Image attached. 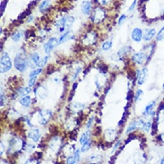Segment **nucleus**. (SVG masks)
Wrapping results in <instances>:
<instances>
[{"label": "nucleus", "mask_w": 164, "mask_h": 164, "mask_svg": "<svg viewBox=\"0 0 164 164\" xmlns=\"http://www.w3.org/2000/svg\"><path fill=\"white\" fill-rule=\"evenodd\" d=\"M14 66L18 71L20 72H24L27 69L28 66V60L26 59V58L24 57V55L19 53L17 54V56L14 58Z\"/></svg>", "instance_id": "nucleus-1"}, {"label": "nucleus", "mask_w": 164, "mask_h": 164, "mask_svg": "<svg viewBox=\"0 0 164 164\" xmlns=\"http://www.w3.org/2000/svg\"><path fill=\"white\" fill-rule=\"evenodd\" d=\"M0 64H1V70H0V72L1 74H4V73H6L8 72L9 70L12 68V61H11V58L9 57V55L7 53H4L1 57V62H0Z\"/></svg>", "instance_id": "nucleus-2"}, {"label": "nucleus", "mask_w": 164, "mask_h": 164, "mask_svg": "<svg viewBox=\"0 0 164 164\" xmlns=\"http://www.w3.org/2000/svg\"><path fill=\"white\" fill-rule=\"evenodd\" d=\"M92 21L95 23L102 22L106 17V11L101 7H96L94 11L92 12Z\"/></svg>", "instance_id": "nucleus-3"}, {"label": "nucleus", "mask_w": 164, "mask_h": 164, "mask_svg": "<svg viewBox=\"0 0 164 164\" xmlns=\"http://www.w3.org/2000/svg\"><path fill=\"white\" fill-rule=\"evenodd\" d=\"M58 41L57 38H50L49 41L44 45V50L47 54H49L58 45Z\"/></svg>", "instance_id": "nucleus-4"}, {"label": "nucleus", "mask_w": 164, "mask_h": 164, "mask_svg": "<svg viewBox=\"0 0 164 164\" xmlns=\"http://www.w3.org/2000/svg\"><path fill=\"white\" fill-rule=\"evenodd\" d=\"M145 59H147V55L143 51L135 53L132 56V60L138 65H143L145 62Z\"/></svg>", "instance_id": "nucleus-5"}, {"label": "nucleus", "mask_w": 164, "mask_h": 164, "mask_svg": "<svg viewBox=\"0 0 164 164\" xmlns=\"http://www.w3.org/2000/svg\"><path fill=\"white\" fill-rule=\"evenodd\" d=\"M39 115H40V124L43 126V125H46L48 123V121L50 119L52 113L50 110L44 109V110H41L39 112Z\"/></svg>", "instance_id": "nucleus-6"}, {"label": "nucleus", "mask_w": 164, "mask_h": 164, "mask_svg": "<svg viewBox=\"0 0 164 164\" xmlns=\"http://www.w3.org/2000/svg\"><path fill=\"white\" fill-rule=\"evenodd\" d=\"M131 38L132 40L136 41V42H140L142 41V39L144 38V34H143V30L140 28H135L132 30L131 33Z\"/></svg>", "instance_id": "nucleus-7"}, {"label": "nucleus", "mask_w": 164, "mask_h": 164, "mask_svg": "<svg viewBox=\"0 0 164 164\" xmlns=\"http://www.w3.org/2000/svg\"><path fill=\"white\" fill-rule=\"evenodd\" d=\"M41 131L40 129L38 128H33L30 129L28 133V137L33 140V142H39L41 139Z\"/></svg>", "instance_id": "nucleus-8"}, {"label": "nucleus", "mask_w": 164, "mask_h": 164, "mask_svg": "<svg viewBox=\"0 0 164 164\" xmlns=\"http://www.w3.org/2000/svg\"><path fill=\"white\" fill-rule=\"evenodd\" d=\"M148 78V69L146 67L143 68L141 71L139 72L137 75V83L139 85H142L145 83V81Z\"/></svg>", "instance_id": "nucleus-9"}, {"label": "nucleus", "mask_w": 164, "mask_h": 164, "mask_svg": "<svg viewBox=\"0 0 164 164\" xmlns=\"http://www.w3.org/2000/svg\"><path fill=\"white\" fill-rule=\"evenodd\" d=\"M97 41V35L95 33H89L86 37L83 39V44L85 45H91Z\"/></svg>", "instance_id": "nucleus-10"}, {"label": "nucleus", "mask_w": 164, "mask_h": 164, "mask_svg": "<svg viewBox=\"0 0 164 164\" xmlns=\"http://www.w3.org/2000/svg\"><path fill=\"white\" fill-rule=\"evenodd\" d=\"M81 10L82 13L85 15H89L91 13L92 10V6H91V3L90 1H83L82 3V6H81Z\"/></svg>", "instance_id": "nucleus-11"}, {"label": "nucleus", "mask_w": 164, "mask_h": 164, "mask_svg": "<svg viewBox=\"0 0 164 164\" xmlns=\"http://www.w3.org/2000/svg\"><path fill=\"white\" fill-rule=\"evenodd\" d=\"M75 39V34L73 32H71V30H67L66 33H65L63 35H62L59 39V41H58V43L59 44H62V43H64L67 41H70V40H74Z\"/></svg>", "instance_id": "nucleus-12"}, {"label": "nucleus", "mask_w": 164, "mask_h": 164, "mask_svg": "<svg viewBox=\"0 0 164 164\" xmlns=\"http://www.w3.org/2000/svg\"><path fill=\"white\" fill-rule=\"evenodd\" d=\"M156 30L154 29H149V30H147L144 35V40L145 41H151L152 39L156 36Z\"/></svg>", "instance_id": "nucleus-13"}, {"label": "nucleus", "mask_w": 164, "mask_h": 164, "mask_svg": "<svg viewBox=\"0 0 164 164\" xmlns=\"http://www.w3.org/2000/svg\"><path fill=\"white\" fill-rule=\"evenodd\" d=\"M30 103H32V99H30V97L29 95L22 96V98L20 100V104L23 107H25V108L30 107Z\"/></svg>", "instance_id": "nucleus-14"}, {"label": "nucleus", "mask_w": 164, "mask_h": 164, "mask_svg": "<svg viewBox=\"0 0 164 164\" xmlns=\"http://www.w3.org/2000/svg\"><path fill=\"white\" fill-rule=\"evenodd\" d=\"M50 5H51L50 0H44V1L41 3L40 6H39V9H40L41 12H45L49 8Z\"/></svg>", "instance_id": "nucleus-15"}, {"label": "nucleus", "mask_w": 164, "mask_h": 164, "mask_svg": "<svg viewBox=\"0 0 164 164\" xmlns=\"http://www.w3.org/2000/svg\"><path fill=\"white\" fill-rule=\"evenodd\" d=\"M117 134L114 129H108L105 131V137L108 141H112V140L116 137Z\"/></svg>", "instance_id": "nucleus-16"}, {"label": "nucleus", "mask_w": 164, "mask_h": 164, "mask_svg": "<svg viewBox=\"0 0 164 164\" xmlns=\"http://www.w3.org/2000/svg\"><path fill=\"white\" fill-rule=\"evenodd\" d=\"M130 51H132V49H131V47L129 46H126V47H122V48L119 49V51L118 52V56L122 58L123 56H125V55H127L128 54Z\"/></svg>", "instance_id": "nucleus-17"}, {"label": "nucleus", "mask_w": 164, "mask_h": 164, "mask_svg": "<svg viewBox=\"0 0 164 164\" xmlns=\"http://www.w3.org/2000/svg\"><path fill=\"white\" fill-rule=\"evenodd\" d=\"M75 22V18L73 16H67V17H65V26H66V29L69 30L70 28L72 27L73 23Z\"/></svg>", "instance_id": "nucleus-18"}, {"label": "nucleus", "mask_w": 164, "mask_h": 164, "mask_svg": "<svg viewBox=\"0 0 164 164\" xmlns=\"http://www.w3.org/2000/svg\"><path fill=\"white\" fill-rule=\"evenodd\" d=\"M154 106H155V101H152V102H150L148 105H146V107L144 108V112L143 114L144 116L145 115H150V113L152 111V108H153Z\"/></svg>", "instance_id": "nucleus-19"}, {"label": "nucleus", "mask_w": 164, "mask_h": 164, "mask_svg": "<svg viewBox=\"0 0 164 164\" xmlns=\"http://www.w3.org/2000/svg\"><path fill=\"white\" fill-rule=\"evenodd\" d=\"M30 91H32V90H30V86H28V87L22 88V89L18 90V94L21 96H24V95H27L28 93H30Z\"/></svg>", "instance_id": "nucleus-20"}, {"label": "nucleus", "mask_w": 164, "mask_h": 164, "mask_svg": "<svg viewBox=\"0 0 164 164\" xmlns=\"http://www.w3.org/2000/svg\"><path fill=\"white\" fill-rule=\"evenodd\" d=\"M91 148V140L89 139L88 141H86L84 144H83V146L81 148V152H86L87 151L90 150Z\"/></svg>", "instance_id": "nucleus-21"}, {"label": "nucleus", "mask_w": 164, "mask_h": 164, "mask_svg": "<svg viewBox=\"0 0 164 164\" xmlns=\"http://www.w3.org/2000/svg\"><path fill=\"white\" fill-rule=\"evenodd\" d=\"M111 48H112V41H107L101 45V49L104 50V51L110 49Z\"/></svg>", "instance_id": "nucleus-22"}, {"label": "nucleus", "mask_w": 164, "mask_h": 164, "mask_svg": "<svg viewBox=\"0 0 164 164\" xmlns=\"http://www.w3.org/2000/svg\"><path fill=\"white\" fill-rule=\"evenodd\" d=\"M90 136H91V134H90V132H85V133H83V134L82 135V136H81V138H80V144H84L86 141H88V140L90 139Z\"/></svg>", "instance_id": "nucleus-23"}, {"label": "nucleus", "mask_w": 164, "mask_h": 164, "mask_svg": "<svg viewBox=\"0 0 164 164\" xmlns=\"http://www.w3.org/2000/svg\"><path fill=\"white\" fill-rule=\"evenodd\" d=\"M164 40V26L159 30V33L156 34V41H161Z\"/></svg>", "instance_id": "nucleus-24"}, {"label": "nucleus", "mask_w": 164, "mask_h": 164, "mask_svg": "<svg viewBox=\"0 0 164 164\" xmlns=\"http://www.w3.org/2000/svg\"><path fill=\"white\" fill-rule=\"evenodd\" d=\"M32 60L33 62V64L37 66L39 65V63H40V61H41V57L39 56V54L34 53V54L32 55Z\"/></svg>", "instance_id": "nucleus-25"}, {"label": "nucleus", "mask_w": 164, "mask_h": 164, "mask_svg": "<svg viewBox=\"0 0 164 164\" xmlns=\"http://www.w3.org/2000/svg\"><path fill=\"white\" fill-rule=\"evenodd\" d=\"M49 55H47V56L43 57L42 58H41V61H40V63H39V65L37 66L38 67H43L46 64H47V62H48L49 60Z\"/></svg>", "instance_id": "nucleus-26"}, {"label": "nucleus", "mask_w": 164, "mask_h": 164, "mask_svg": "<svg viewBox=\"0 0 164 164\" xmlns=\"http://www.w3.org/2000/svg\"><path fill=\"white\" fill-rule=\"evenodd\" d=\"M143 94H144L143 91H142V90H140V89H139V90L136 92L135 97H134L136 102H137L138 100H141V99H142V97H143Z\"/></svg>", "instance_id": "nucleus-27"}, {"label": "nucleus", "mask_w": 164, "mask_h": 164, "mask_svg": "<svg viewBox=\"0 0 164 164\" xmlns=\"http://www.w3.org/2000/svg\"><path fill=\"white\" fill-rule=\"evenodd\" d=\"M42 72V67H39L36 69H33L32 72L30 74V77H33V76H38Z\"/></svg>", "instance_id": "nucleus-28"}, {"label": "nucleus", "mask_w": 164, "mask_h": 164, "mask_svg": "<svg viewBox=\"0 0 164 164\" xmlns=\"http://www.w3.org/2000/svg\"><path fill=\"white\" fill-rule=\"evenodd\" d=\"M151 127H152V124H151L150 122H144L143 126H142V129H143L144 132H146V133L150 132Z\"/></svg>", "instance_id": "nucleus-29"}, {"label": "nucleus", "mask_w": 164, "mask_h": 164, "mask_svg": "<svg viewBox=\"0 0 164 164\" xmlns=\"http://www.w3.org/2000/svg\"><path fill=\"white\" fill-rule=\"evenodd\" d=\"M38 94H39V96H40L41 99L45 98L47 96V94H46V88H44L42 86L39 88L38 89Z\"/></svg>", "instance_id": "nucleus-30"}, {"label": "nucleus", "mask_w": 164, "mask_h": 164, "mask_svg": "<svg viewBox=\"0 0 164 164\" xmlns=\"http://www.w3.org/2000/svg\"><path fill=\"white\" fill-rule=\"evenodd\" d=\"M22 38V33L21 32H16L15 33L13 36H12V40L14 41H20V39Z\"/></svg>", "instance_id": "nucleus-31"}, {"label": "nucleus", "mask_w": 164, "mask_h": 164, "mask_svg": "<svg viewBox=\"0 0 164 164\" xmlns=\"http://www.w3.org/2000/svg\"><path fill=\"white\" fill-rule=\"evenodd\" d=\"M37 81V76H33V77H30V80H29V86L33 87V85L35 84Z\"/></svg>", "instance_id": "nucleus-32"}, {"label": "nucleus", "mask_w": 164, "mask_h": 164, "mask_svg": "<svg viewBox=\"0 0 164 164\" xmlns=\"http://www.w3.org/2000/svg\"><path fill=\"white\" fill-rule=\"evenodd\" d=\"M80 152H81L80 150H77V151L75 152V154H74V158H75V163L80 161Z\"/></svg>", "instance_id": "nucleus-33"}, {"label": "nucleus", "mask_w": 164, "mask_h": 164, "mask_svg": "<svg viewBox=\"0 0 164 164\" xmlns=\"http://www.w3.org/2000/svg\"><path fill=\"white\" fill-rule=\"evenodd\" d=\"M97 1L101 5H108V4H110V2L112 1V0H97Z\"/></svg>", "instance_id": "nucleus-34"}, {"label": "nucleus", "mask_w": 164, "mask_h": 164, "mask_svg": "<svg viewBox=\"0 0 164 164\" xmlns=\"http://www.w3.org/2000/svg\"><path fill=\"white\" fill-rule=\"evenodd\" d=\"M126 19H127V15H126V14H122L121 16L119 18V21H118V24L120 26V25L122 24V22H125V21H126Z\"/></svg>", "instance_id": "nucleus-35"}, {"label": "nucleus", "mask_w": 164, "mask_h": 164, "mask_svg": "<svg viewBox=\"0 0 164 164\" xmlns=\"http://www.w3.org/2000/svg\"><path fill=\"white\" fill-rule=\"evenodd\" d=\"M66 163H68V164H74V163H75L74 156H70V157H68L66 159Z\"/></svg>", "instance_id": "nucleus-36"}, {"label": "nucleus", "mask_w": 164, "mask_h": 164, "mask_svg": "<svg viewBox=\"0 0 164 164\" xmlns=\"http://www.w3.org/2000/svg\"><path fill=\"white\" fill-rule=\"evenodd\" d=\"M136 2H137V0H134V2H133V4L129 6L128 12H132L133 10L135 9V7H136Z\"/></svg>", "instance_id": "nucleus-37"}, {"label": "nucleus", "mask_w": 164, "mask_h": 164, "mask_svg": "<svg viewBox=\"0 0 164 164\" xmlns=\"http://www.w3.org/2000/svg\"><path fill=\"white\" fill-rule=\"evenodd\" d=\"M92 122H93V118H90V119H89V121H88V123H87V125H86V127H87V128H90V127H91Z\"/></svg>", "instance_id": "nucleus-38"}, {"label": "nucleus", "mask_w": 164, "mask_h": 164, "mask_svg": "<svg viewBox=\"0 0 164 164\" xmlns=\"http://www.w3.org/2000/svg\"><path fill=\"white\" fill-rule=\"evenodd\" d=\"M0 103H1V107L5 105V96L3 93H1V101H0Z\"/></svg>", "instance_id": "nucleus-39"}, {"label": "nucleus", "mask_w": 164, "mask_h": 164, "mask_svg": "<svg viewBox=\"0 0 164 164\" xmlns=\"http://www.w3.org/2000/svg\"><path fill=\"white\" fill-rule=\"evenodd\" d=\"M4 150H5V147H4V144H3V143L1 142V155H3Z\"/></svg>", "instance_id": "nucleus-40"}, {"label": "nucleus", "mask_w": 164, "mask_h": 164, "mask_svg": "<svg viewBox=\"0 0 164 164\" xmlns=\"http://www.w3.org/2000/svg\"><path fill=\"white\" fill-rule=\"evenodd\" d=\"M161 163H162V164H164V157L161 160Z\"/></svg>", "instance_id": "nucleus-41"}, {"label": "nucleus", "mask_w": 164, "mask_h": 164, "mask_svg": "<svg viewBox=\"0 0 164 164\" xmlns=\"http://www.w3.org/2000/svg\"><path fill=\"white\" fill-rule=\"evenodd\" d=\"M162 89H163V91H164V83H163V86H162Z\"/></svg>", "instance_id": "nucleus-42"}]
</instances>
